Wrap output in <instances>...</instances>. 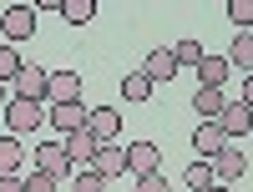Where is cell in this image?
I'll list each match as a JSON object with an SVG mask.
<instances>
[{"label":"cell","mask_w":253,"mask_h":192,"mask_svg":"<svg viewBox=\"0 0 253 192\" xmlns=\"http://www.w3.org/2000/svg\"><path fill=\"white\" fill-rule=\"evenodd\" d=\"M5 126H10V137L41 132V126H46V106H41V101H26V96H10V101H5Z\"/></svg>","instance_id":"6da1fadb"},{"label":"cell","mask_w":253,"mask_h":192,"mask_svg":"<svg viewBox=\"0 0 253 192\" xmlns=\"http://www.w3.org/2000/svg\"><path fill=\"white\" fill-rule=\"evenodd\" d=\"M36 36V5H10L0 15V40L15 46V40H31Z\"/></svg>","instance_id":"7a4b0ae2"},{"label":"cell","mask_w":253,"mask_h":192,"mask_svg":"<svg viewBox=\"0 0 253 192\" xmlns=\"http://www.w3.org/2000/svg\"><path fill=\"white\" fill-rule=\"evenodd\" d=\"M86 132L96 137V147L117 142L122 137V112H117V106H91V112H86Z\"/></svg>","instance_id":"3957f363"},{"label":"cell","mask_w":253,"mask_h":192,"mask_svg":"<svg viewBox=\"0 0 253 192\" xmlns=\"http://www.w3.org/2000/svg\"><path fill=\"white\" fill-rule=\"evenodd\" d=\"M122 152H126V172H137V177L162 172V147L157 142H126Z\"/></svg>","instance_id":"277c9868"},{"label":"cell","mask_w":253,"mask_h":192,"mask_svg":"<svg viewBox=\"0 0 253 192\" xmlns=\"http://www.w3.org/2000/svg\"><path fill=\"white\" fill-rule=\"evenodd\" d=\"M61 152H66V162H71V172L76 167H91V157H96V137L81 126V132H66L61 137Z\"/></svg>","instance_id":"5b68a950"},{"label":"cell","mask_w":253,"mask_h":192,"mask_svg":"<svg viewBox=\"0 0 253 192\" xmlns=\"http://www.w3.org/2000/svg\"><path fill=\"white\" fill-rule=\"evenodd\" d=\"M208 167H213V182H218V187H228V182H238V177H243V167H248V162H243L238 147L228 142L218 157H208Z\"/></svg>","instance_id":"8992f818"},{"label":"cell","mask_w":253,"mask_h":192,"mask_svg":"<svg viewBox=\"0 0 253 192\" xmlns=\"http://www.w3.org/2000/svg\"><path fill=\"white\" fill-rule=\"evenodd\" d=\"M86 112H91V106H81V101H66V106H46V126H56L61 137H66V132H81V126H86Z\"/></svg>","instance_id":"52a82bcc"},{"label":"cell","mask_w":253,"mask_h":192,"mask_svg":"<svg viewBox=\"0 0 253 192\" xmlns=\"http://www.w3.org/2000/svg\"><path fill=\"white\" fill-rule=\"evenodd\" d=\"M218 132H223L228 142H233V137H248V132H253V112H248L243 101H228L223 112H218Z\"/></svg>","instance_id":"ba28073f"},{"label":"cell","mask_w":253,"mask_h":192,"mask_svg":"<svg viewBox=\"0 0 253 192\" xmlns=\"http://www.w3.org/2000/svg\"><path fill=\"white\" fill-rule=\"evenodd\" d=\"M46 101H51V106L81 101V76H76V71H51V81H46Z\"/></svg>","instance_id":"9c48e42d"},{"label":"cell","mask_w":253,"mask_h":192,"mask_svg":"<svg viewBox=\"0 0 253 192\" xmlns=\"http://www.w3.org/2000/svg\"><path fill=\"white\" fill-rule=\"evenodd\" d=\"M142 76L152 81V86H162V81H172V76H177L172 46H157V51H147V61H142Z\"/></svg>","instance_id":"30bf717a"},{"label":"cell","mask_w":253,"mask_h":192,"mask_svg":"<svg viewBox=\"0 0 253 192\" xmlns=\"http://www.w3.org/2000/svg\"><path fill=\"white\" fill-rule=\"evenodd\" d=\"M46 81H51V71H41V66H20V76L10 81V86H15V96L46 106Z\"/></svg>","instance_id":"8fae6325"},{"label":"cell","mask_w":253,"mask_h":192,"mask_svg":"<svg viewBox=\"0 0 253 192\" xmlns=\"http://www.w3.org/2000/svg\"><path fill=\"white\" fill-rule=\"evenodd\" d=\"M36 172H46V177H66L71 172V162H66V152H61V142H41L36 147Z\"/></svg>","instance_id":"7c38bea8"},{"label":"cell","mask_w":253,"mask_h":192,"mask_svg":"<svg viewBox=\"0 0 253 192\" xmlns=\"http://www.w3.org/2000/svg\"><path fill=\"white\" fill-rule=\"evenodd\" d=\"M223 147H228V137L218 132V121H203V126H193V152H198L203 162H208V157H218Z\"/></svg>","instance_id":"4fadbf2b"},{"label":"cell","mask_w":253,"mask_h":192,"mask_svg":"<svg viewBox=\"0 0 253 192\" xmlns=\"http://www.w3.org/2000/svg\"><path fill=\"white\" fill-rule=\"evenodd\" d=\"M91 172H101V177H122L126 172V152H122V147L117 142H107V147H96V157H91Z\"/></svg>","instance_id":"5bb4252c"},{"label":"cell","mask_w":253,"mask_h":192,"mask_svg":"<svg viewBox=\"0 0 253 192\" xmlns=\"http://www.w3.org/2000/svg\"><path fill=\"white\" fill-rule=\"evenodd\" d=\"M228 71H233V66H228V56H208L203 51V61H198V86H228Z\"/></svg>","instance_id":"9a60e30c"},{"label":"cell","mask_w":253,"mask_h":192,"mask_svg":"<svg viewBox=\"0 0 253 192\" xmlns=\"http://www.w3.org/2000/svg\"><path fill=\"white\" fill-rule=\"evenodd\" d=\"M223 106H228V96H223L218 86H198V91H193V112H198L203 121H218Z\"/></svg>","instance_id":"2e32d148"},{"label":"cell","mask_w":253,"mask_h":192,"mask_svg":"<svg viewBox=\"0 0 253 192\" xmlns=\"http://www.w3.org/2000/svg\"><path fill=\"white\" fill-rule=\"evenodd\" d=\"M20 162H26V147H20V137H0V177H15Z\"/></svg>","instance_id":"e0dca14e"},{"label":"cell","mask_w":253,"mask_h":192,"mask_svg":"<svg viewBox=\"0 0 253 192\" xmlns=\"http://www.w3.org/2000/svg\"><path fill=\"white\" fill-rule=\"evenodd\" d=\"M228 66H238L253 76V31H238L233 36V46H228Z\"/></svg>","instance_id":"ac0fdd59"},{"label":"cell","mask_w":253,"mask_h":192,"mask_svg":"<svg viewBox=\"0 0 253 192\" xmlns=\"http://www.w3.org/2000/svg\"><path fill=\"white\" fill-rule=\"evenodd\" d=\"M20 66H26V61H20V51L0 40V86H10V81L20 76Z\"/></svg>","instance_id":"d6986e66"},{"label":"cell","mask_w":253,"mask_h":192,"mask_svg":"<svg viewBox=\"0 0 253 192\" xmlns=\"http://www.w3.org/2000/svg\"><path fill=\"white\" fill-rule=\"evenodd\" d=\"M122 96H126V101H152V81H147L142 71L122 76Z\"/></svg>","instance_id":"ffe728a7"},{"label":"cell","mask_w":253,"mask_h":192,"mask_svg":"<svg viewBox=\"0 0 253 192\" xmlns=\"http://www.w3.org/2000/svg\"><path fill=\"white\" fill-rule=\"evenodd\" d=\"M182 182L193 187V192H208V187H218V182H213V167H208L203 157H198V162H193V167L182 172Z\"/></svg>","instance_id":"44dd1931"},{"label":"cell","mask_w":253,"mask_h":192,"mask_svg":"<svg viewBox=\"0 0 253 192\" xmlns=\"http://www.w3.org/2000/svg\"><path fill=\"white\" fill-rule=\"evenodd\" d=\"M61 15H66V26H86V20L96 15V0H66Z\"/></svg>","instance_id":"7402d4cb"},{"label":"cell","mask_w":253,"mask_h":192,"mask_svg":"<svg viewBox=\"0 0 253 192\" xmlns=\"http://www.w3.org/2000/svg\"><path fill=\"white\" fill-rule=\"evenodd\" d=\"M172 61H177V71H182V66H193V71H198L203 46H198V40H177V46H172Z\"/></svg>","instance_id":"603a6c76"},{"label":"cell","mask_w":253,"mask_h":192,"mask_svg":"<svg viewBox=\"0 0 253 192\" xmlns=\"http://www.w3.org/2000/svg\"><path fill=\"white\" fill-rule=\"evenodd\" d=\"M228 20L238 31H253V0H228Z\"/></svg>","instance_id":"cb8c5ba5"},{"label":"cell","mask_w":253,"mask_h":192,"mask_svg":"<svg viewBox=\"0 0 253 192\" xmlns=\"http://www.w3.org/2000/svg\"><path fill=\"white\" fill-rule=\"evenodd\" d=\"M76 192H107V177H101V172H91V167H76Z\"/></svg>","instance_id":"d4e9b609"},{"label":"cell","mask_w":253,"mask_h":192,"mask_svg":"<svg viewBox=\"0 0 253 192\" xmlns=\"http://www.w3.org/2000/svg\"><path fill=\"white\" fill-rule=\"evenodd\" d=\"M20 187H26V192H56V177H46V172H31V177H20Z\"/></svg>","instance_id":"484cf974"},{"label":"cell","mask_w":253,"mask_h":192,"mask_svg":"<svg viewBox=\"0 0 253 192\" xmlns=\"http://www.w3.org/2000/svg\"><path fill=\"white\" fill-rule=\"evenodd\" d=\"M137 192H172V182L162 172H147V177H137Z\"/></svg>","instance_id":"4316f807"},{"label":"cell","mask_w":253,"mask_h":192,"mask_svg":"<svg viewBox=\"0 0 253 192\" xmlns=\"http://www.w3.org/2000/svg\"><path fill=\"white\" fill-rule=\"evenodd\" d=\"M0 192H26V187H20V177H0Z\"/></svg>","instance_id":"83f0119b"},{"label":"cell","mask_w":253,"mask_h":192,"mask_svg":"<svg viewBox=\"0 0 253 192\" xmlns=\"http://www.w3.org/2000/svg\"><path fill=\"white\" fill-rule=\"evenodd\" d=\"M243 106H248V112H253V76L243 81Z\"/></svg>","instance_id":"f1b7e54d"},{"label":"cell","mask_w":253,"mask_h":192,"mask_svg":"<svg viewBox=\"0 0 253 192\" xmlns=\"http://www.w3.org/2000/svg\"><path fill=\"white\" fill-rule=\"evenodd\" d=\"M5 101H10V91H5V86H0V106H5Z\"/></svg>","instance_id":"f546056e"},{"label":"cell","mask_w":253,"mask_h":192,"mask_svg":"<svg viewBox=\"0 0 253 192\" xmlns=\"http://www.w3.org/2000/svg\"><path fill=\"white\" fill-rule=\"evenodd\" d=\"M208 192H228V187H208Z\"/></svg>","instance_id":"4dcf8cb0"}]
</instances>
